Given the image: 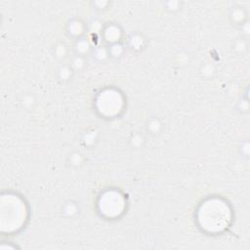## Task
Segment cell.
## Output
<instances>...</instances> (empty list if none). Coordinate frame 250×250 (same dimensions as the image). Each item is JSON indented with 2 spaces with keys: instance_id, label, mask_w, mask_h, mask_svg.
Segmentation results:
<instances>
[{
  "instance_id": "1",
  "label": "cell",
  "mask_w": 250,
  "mask_h": 250,
  "mask_svg": "<svg viewBox=\"0 0 250 250\" xmlns=\"http://www.w3.org/2000/svg\"><path fill=\"white\" fill-rule=\"evenodd\" d=\"M229 203L220 196L202 200L195 211V222L200 230L208 235H219L228 230L232 222Z\"/></svg>"
},
{
  "instance_id": "2",
  "label": "cell",
  "mask_w": 250,
  "mask_h": 250,
  "mask_svg": "<svg viewBox=\"0 0 250 250\" xmlns=\"http://www.w3.org/2000/svg\"><path fill=\"white\" fill-rule=\"evenodd\" d=\"M28 207L17 193H3L0 199V229L2 233L14 234L24 228L28 220Z\"/></svg>"
},
{
  "instance_id": "3",
  "label": "cell",
  "mask_w": 250,
  "mask_h": 250,
  "mask_svg": "<svg viewBox=\"0 0 250 250\" xmlns=\"http://www.w3.org/2000/svg\"><path fill=\"white\" fill-rule=\"evenodd\" d=\"M125 198L116 189H108L101 194L98 201L99 211L101 214L107 218H118L125 208Z\"/></svg>"
},
{
  "instance_id": "4",
  "label": "cell",
  "mask_w": 250,
  "mask_h": 250,
  "mask_svg": "<svg viewBox=\"0 0 250 250\" xmlns=\"http://www.w3.org/2000/svg\"><path fill=\"white\" fill-rule=\"evenodd\" d=\"M124 104L123 96L115 89L102 91L97 100V109L105 117H113L119 114Z\"/></svg>"
}]
</instances>
